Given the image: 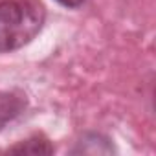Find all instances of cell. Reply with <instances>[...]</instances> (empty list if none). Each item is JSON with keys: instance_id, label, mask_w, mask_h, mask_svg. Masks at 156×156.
<instances>
[{"instance_id": "cell-3", "label": "cell", "mask_w": 156, "mask_h": 156, "mask_svg": "<svg viewBox=\"0 0 156 156\" xmlns=\"http://www.w3.org/2000/svg\"><path fill=\"white\" fill-rule=\"evenodd\" d=\"M8 152H19V154H51L53 152V145H50L48 140L44 138H30L11 149H8Z\"/></svg>"}, {"instance_id": "cell-4", "label": "cell", "mask_w": 156, "mask_h": 156, "mask_svg": "<svg viewBox=\"0 0 156 156\" xmlns=\"http://www.w3.org/2000/svg\"><path fill=\"white\" fill-rule=\"evenodd\" d=\"M24 107V101L20 98H15L13 94L0 92V127L6 125L9 119H13Z\"/></svg>"}, {"instance_id": "cell-5", "label": "cell", "mask_w": 156, "mask_h": 156, "mask_svg": "<svg viewBox=\"0 0 156 156\" xmlns=\"http://www.w3.org/2000/svg\"><path fill=\"white\" fill-rule=\"evenodd\" d=\"M57 2L61 4V6H64V8H79V6H83V2L85 0H57Z\"/></svg>"}, {"instance_id": "cell-1", "label": "cell", "mask_w": 156, "mask_h": 156, "mask_svg": "<svg viewBox=\"0 0 156 156\" xmlns=\"http://www.w3.org/2000/svg\"><path fill=\"white\" fill-rule=\"evenodd\" d=\"M44 24V9L31 0L0 2V53L31 42Z\"/></svg>"}, {"instance_id": "cell-2", "label": "cell", "mask_w": 156, "mask_h": 156, "mask_svg": "<svg viewBox=\"0 0 156 156\" xmlns=\"http://www.w3.org/2000/svg\"><path fill=\"white\" fill-rule=\"evenodd\" d=\"M72 152H90V154H108V152H114V147L112 143L101 136V134H87L77 147L72 149Z\"/></svg>"}]
</instances>
